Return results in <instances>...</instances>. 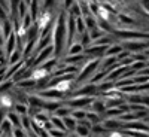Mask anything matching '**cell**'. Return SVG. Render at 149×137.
I'll use <instances>...</instances> for the list:
<instances>
[{"mask_svg": "<svg viewBox=\"0 0 149 137\" xmlns=\"http://www.w3.org/2000/svg\"><path fill=\"white\" fill-rule=\"evenodd\" d=\"M48 134H49V136H64V134H67V131L60 130V128L55 130V127H52L51 130H48Z\"/></svg>", "mask_w": 149, "mask_h": 137, "instance_id": "cell-24", "label": "cell"}, {"mask_svg": "<svg viewBox=\"0 0 149 137\" xmlns=\"http://www.w3.org/2000/svg\"><path fill=\"white\" fill-rule=\"evenodd\" d=\"M17 85L19 86L21 90H24V91H27V90H33L34 86H36V79H33V78H24V79L18 81V82H17Z\"/></svg>", "mask_w": 149, "mask_h": 137, "instance_id": "cell-7", "label": "cell"}, {"mask_svg": "<svg viewBox=\"0 0 149 137\" xmlns=\"http://www.w3.org/2000/svg\"><path fill=\"white\" fill-rule=\"evenodd\" d=\"M70 115L76 119V121H81V119H84V118L86 116V110H85V109H72Z\"/></svg>", "mask_w": 149, "mask_h": 137, "instance_id": "cell-17", "label": "cell"}, {"mask_svg": "<svg viewBox=\"0 0 149 137\" xmlns=\"http://www.w3.org/2000/svg\"><path fill=\"white\" fill-rule=\"evenodd\" d=\"M14 109L17 113H21V115H29V104L27 103H21V102H17L14 104Z\"/></svg>", "mask_w": 149, "mask_h": 137, "instance_id": "cell-15", "label": "cell"}, {"mask_svg": "<svg viewBox=\"0 0 149 137\" xmlns=\"http://www.w3.org/2000/svg\"><path fill=\"white\" fill-rule=\"evenodd\" d=\"M6 115H8V110L3 109V107H0V122H2V121L6 118Z\"/></svg>", "mask_w": 149, "mask_h": 137, "instance_id": "cell-26", "label": "cell"}, {"mask_svg": "<svg viewBox=\"0 0 149 137\" xmlns=\"http://www.w3.org/2000/svg\"><path fill=\"white\" fill-rule=\"evenodd\" d=\"M12 128H14V124L8 118H5L0 122V134H12Z\"/></svg>", "mask_w": 149, "mask_h": 137, "instance_id": "cell-8", "label": "cell"}, {"mask_svg": "<svg viewBox=\"0 0 149 137\" xmlns=\"http://www.w3.org/2000/svg\"><path fill=\"white\" fill-rule=\"evenodd\" d=\"M15 104V100H14V97L9 95V94H5L2 92L0 94V107H3V109H10V107H14Z\"/></svg>", "mask_w": 149, "mask_h": 137, "instance_id": "cell-5", "label": "cell"}, {"mask_svg": "<svg viewBox=\"0 0 149 137\" xmlns=\"http://www.w3.org/2000/svg\"><path fill=\"white\" fill-rule=\"evenodd\" d=\"M6 18H8V9H6L5 6L0 5V21H3V19H6Z\"/></svg>", "mask_w": 149, "mask_h": 137, "instance_id": "cell-25", "label": "cell"}, {"mask_svg": "<svg viewBox=\"0 0 149 137\" xmlns=\"http://www.w3.org/2000/svg\"><path fill=\"white\" fill-rule=\"evenodd\" d=\"M93 102V97H85V95H76V97H72L69 100V104L72 109H85L88 107L90 103Z\"/></svg>", "mask_w": 149, "mask_h": 137, "instance_id": "cell-4", "label": "cell"}, {"mask_svg": "<svg viewBox=\"0 0 149 137\" xmlns=\"http://www.w3.org/2000/svg\"><path fill=\"white\" fill-rule=\"evenodd\" d=\"M86 119H88L91 124H97V122H100L102 121V118L98 116V113H95V112H86V116H85Z\"/></svg>", "mask_w": 149, "mask_h": 137, "instance_id": "cell-21", "label": "cell"}, {"mask_svg": "<svg viewBox=\"0 0 149 137\" xmlns=\"http://www.w3.org/2000/svg\"><path fill=\"white\" fill-rule=\"evenodd\" d=\"M63 121H64V127H66V130H67V131L74 130V128H76V125H78V121L74 119L72 115L64 116V118H63Z\"/></svg>", "mask_w": 149, "mask_h": 137, "instance_id": "cell-11", "label": "cell"}, {"mask_svg": "<svg viewBox=\"0 0 149 137\" xmlns=\"http://www.w3.org/2000/svg\"><path fill=\"white\" fill-rule=\"evenodd\" d=\"M6 118L14 124V127H19L21 125V115L17 113V112H8Z\"/></svg>", "mask_w": 149, "mask_h": 137, "instance_id": "cell-14", "label": "cell"}, {"mask_svg": "<svg viewBox=\"0 0 149 137\" xmlns=\"http://www.w3.org/2000/svg\"><path fill=\"white\" fill-rule=\"evenodd\" d=\"M49 119H51L52 125H54L55 128H60V130H64V131H67V130H66V127H64V121H63V118H61V116L54 115V116H51Z\"/></svg>", "mask_w": 149, "mask_h": 137, "instance_id": "cell-16", "label": "cell"}, {"mask_svg": "<svg viewBox=\"0 0 149 137\" xmlns=\"http://www.w3.org/2000/svg\"><path fill=\"white\" fill-rule=\"evenodd\" d=\"M84 52V46L81 42H73L70 46H69V51H67V55H73V54H81Z\"/></svg>", "mask_w": 149, "mask_h": 137, "instance_id": "cell-12", "label": "cell"}, {"mask_svg": "<svg viewBox=\"0 0 149 137\" xmlns=\"http://www.w3.org/2000/svg\"><path fill=\"white\" fill-rule=\"evenodd\" d=\"M49 74H51V72H48L46 69H43V67H40V66H37V67L33 69V72H31V74H30V78H33V79H36V81H39V79H43V78L49 76Z\"/></svg>", "mask_w": 149, "mask_h": 137, "instance_id": "cell-6", "label": "cell"}, {"mask_svg": "<svg viewBox=\"0 0 149 137\" xmlns=\"http://www.w3.org/2000/svg\"><path fill=\"white\" fill-rule=\"evenodd\" d=\"M67 14L66 12H60L57 21L52 26V46H54V54L58 57L64 48V39L67 36Z\"/></svg>", "mask_w": 149, "mask_h": 137, "instance_id": "cell-1", "label": "cell"}, {"mask_svg": "<svg viewBox=\"0 0 149 137\" xmlns=\"http://www.w3.org/2000/svg\"><path fill=\"white\" fill-rule=\"evenodd\" d=\"M76 134H79V136H86V134H90V127H86V125H84V124H81V122H78V125H76Z\"/></svg>", "mask_w": 149, "mask_h": 137, "instance_id": "cell-20", "label": "cell"}, {"mask_svg": "<svg viewBox=\"0 0 149 137\" xmlns=\"http://www.w3.org/2000/svg\"><path fill=\"white\" fill-rule=\"evenodd\" d=\"M22 2H26V3L29 5V3H30V0H22Z\"/></svg>", "mask_w": 149, "mask_h": 137, "instance_id": "cell-28", "label": "cell"}, {"mask_svg": "<svg viewBox=\"0 0 149 137\" xmlns=\"http://www.w3.org/2000/svg\"><path fill=\"white\" fill-rule=\"evenodd\" d=\"M24 57H22V52L19 51V49H14L12 51V54L8 57V64L10 66V64H15V63H18V61H21Z\"/></svg>", "mask_w": 149, "mask_h": 137, "instance_id": "cell-10", "label": "cell"}, {"mask_svg": "<svg viewBox=\"0 0 149 137\" xmlns=\"http://www.w3.org/2000/svg\"><path fill=\"white\" fill-rule=\"evenodd\" d=\"M104 128L113 130V128H122V124L116 119H106L104 121Z\"/></svg>", "mask_w": 149, "mask_h": 137, "instance_id": "cell-18", "label": "cell"}, {"mask_svg": "<svg viewBox=\"0 0 149 137\" xmlns=\"http://www.w3.org/2000/svg\"><path fill=\"white\" fill-rule=\"evenodd\" d=\"M125 127L131 128V130H146L148 131V127L145 125V124H142V122H128Z\"/></svg>", "mask_w": 149, "mask_h": 137, "instance_id": "cell-22", "label": "cell"}, {"mask_svg": "<svg viewBox=\"0 0 149 137\" xmlns=\"http://www.w3.org/2000/svg\"><path fill=\"white\" fill-rule=\"evenodd\" d=\"M70 112H72V107L70 106H58L55 110H54V115H57V116H61V118H64V116H67V115H70Z\"/></svg>", "mask_w": 149, "mask_h": 137, "instance_id": "cell-13", "label": "cell"}, {"mask_svg": "<svg viewBox=\"0 0 149 137\" xmlns=\"http://www.w3.org/2000/svg\"><path fill=\"white\" fill-rule=\"evenodd\" d=\"M121 51H122V46H110V48H106L104 55H115Z\"/></svg>", "mask_w": 149, "mask_h": 137, "instance_id": "cell-23", "label": "cell"}, {"mask_svg": "<svg viewBox=\"0 0 149 137\" xmlns=\"http://www.w3.org/2000/svg\"><path fill=\"white\" fill-rule=\"evenodd\" d=\"M73 3V0H63V6L66 8V9H69V6Z\"/></svg>", "mask_w": 149, "mask_h": 137, "instance_id": "cell-27", "label": "cell"}, {"mask_svg": "<svg viewBox=\"0 0 149 137\" xmlns=\"http://www.w3.org/2000/svg\"><path fill=\"white\" fill-rule=\"evenodd\" d=\"M95 17H100L103 21H109V12H107L106 6H98L97 12H95Z\"/></svg>", "mask_w": 149, "mask_h": 137, "instance_id": "cell-19", "label": "cell"}, {"mask_svg": "<svg viewBox=\"0 0 149 137\" xmlns=\"http://www.w3.org/2000/svg\"><path fill=\"white\" fill-rule=\"evenodd\" d=\"M90 109H91L93 112H95V113H102V112H104L106 106H104V102H102V100H94V98H93V102L90 103Z\"/></svg>", "mask_w": 149, "mask_h": 137, "instance_id": "cell-9", "label": "cell"}, {"mask_svg": "<svg viewBox=\"0 0 149 137\" xmlns=\"http://www.w3.org/2000/svg\"><path fill=\"white\" fill-rule=\"evenodd\" d=\"M34 22H36L37 29H39V33H40V31H43L48 26H51V22H52V14H51L48 9H46V10L43 9V10H40L39 14H37Z\"/></svg>", "mask_w": 149, "mask_h": 137, "instance_id": "cell-3", "label": "cell"}, {"mask_svg": "<svg viewBox=\"0 0 149 137\" xmlns=\"http://www.w3.org/2000/svg\"><path fill=\"white\" fill-rule=\"evenodd\" d=\"M98 64H100V58H93V60L86 61V63L81 67V70L78 72V74L74 76V85L84 83V81H85L86 78H91L93 73L97 70Z\"/></svg>", "mask_w": 149, "mask_h": 137, "instance_id": "cell-2", "label": "cell"}]
</instances>
